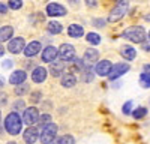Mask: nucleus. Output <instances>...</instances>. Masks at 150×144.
Here are the masks:
<instances>
[{"mask_svg": "<svg viewBox=\"0 0 150 144\" xmlns=\"http://www.w3.org/2000/svg\"><path fill=\"white\" fill-rule=\"evenodd\" d=\"M41 48H42L41 42L33 41V42H30V44L26 47V50H24V54H26L27 57H33V56H36L38 53L41 51Z\"/></svg>", "mask_w": 150, "mask_h": 144, "instance_id": "dca6fc26", "label": "nucleus"}, {"mask_svg": "<svg viewBox=\"0 0 150 144\" xmlns=\"http://www.w3.org/2000/svg\"><path fill=\"white\" fill-rule=\"evenodd\" d=\"M131 108H132V101H128L126 104L123 105L122 110H123V113H125V114H129V113H131Z\"/></svg>", "mask_w": 150, "mask_h": 144, "instance_id": "c756f323", "label": "nucleus"}, {"mask_svg": "<svg viewBox=\"0 0 150 144\" xmlns=\"http://www.w3.org/2000/svg\"><path fill=\"white\" fill-rule=\"evenodd\" d=\"M120 54H122L123 59H126V60H134L135 56H137V51H135V48L131 47V45H123L122 50H120Z\"/></svg>", "mask_w": 150, "mask_h": 144, "instance_id": "f3484780", "label": "nucleus"}, {"mask_svg": "<svg viewBox=\"0 0 150 144\" xmlns=\"http://www.w3.org/2000/svg\"><path fill=\"white\" fill-rule=\"evenodd\" d=\"M8 8H9L8 5H5V3H0V14H3V15H5L6 12H8Z\"/></svg>", "mask_w": 150, "mask_h": 144, "instance_id": "7c9ffc66", "label": "nucleus"}, {"mask_svg": "<svg viewBox=\"0 0 150 144\" xmlns=\"http://www.w3.org/2000/svg\"><path fill=\"white\" fill-rule=\"evenodd\" d=\"M128 8H129V2H117V5L111 9L110 15H108V21L111 23H116L119 20H122L128 12Z\"/></svg>", "mask_w": 150, "mask_h": 144, "instance_id": "7ed1b4c3", "label": "nucleus"}, {"mask_svg": "<svg viewBox=\"0 0 150 144\" xmlns=\"http://www.w3.org/2000/svg\"><path fill=\"white\" fill-rule=\"evenodd\" d=\"M3 54H5V48H3L2 45H0V57H2Z\"/></svg>", "mask_w": 150, "mask_h": 144, "instance_id": "72a5a7b5", "label": "nucleus"}, {"mask_svg": "<svg viewBox=\"0 0 150 144\" xmlns=\"http://www.w3.org/2000/svg\"><path fill=\"white\" fill-rule=\"evenodd\" d=\"M66 8H63L59 3H50L47 6V14L51 17H65L66 15Z\"/></svg>", "mask_w": 150, "mask_h": 144, "instance_id": "1a4fd4ad", "label": "nucleus"}, {"mask_svg": "<svg viewBox=\"0 0 150 144\" xmlns=\"http://www.w3.org/2000/svg\"><path fill=\"white\" fill-rule=\"evenodd\" d=\"M3 84H5V80H3V77H0V87H3Z\"/></svg>", "mask_w": 150, "mask_h": 144, "instance_id": "f704fd0d", "label": "nucleus"}, {"mask_svg": "<svg viewBox=\"0 0 150 144\" xmlns=\"http://www.w3.org/2000/svg\"><path fill=\"white\" fill-rule=\"evenodd\" d=\"M140 86L144 87V89H149L150 87V77L147 74H141L140 75Z\"/></svg>", "mask_w": 150, "mask_h": 144, "instance_id": "b1692460", "label": "nucleus"}, {"mask_svg": "<svg viewBox=\"0 0 150 144\" xmlns=\"http://www.w3.org/2000/svg\"><path fill=\"white\" fill-rule=\"evenodd\" d=\"M86 39H87V42L92 44V45H98L99 42H101V36H99L98 33H87Z\"/></svg>", "mask_w": 150, "mask_h": 144, "instance_id": "4be33fe9", "label": "nucleus"}, {"mask_svg": "<svg viewBox=\"0 0 150 144\" xmlns=\"http://www.w3.org/2000/svg\"><path fill=\"white\" fill-rule=\"evenodd\" d=\"M11 63H12L11 60H6V62H5V66H6V68H9V66H11Z\"/></svg>", "mask_w": 150, "mask_h": 144, "instance_id": "c9c22d12", "label": "nucleus"}, {"mask_svg": "<svg viewBox=\"0 0 150 144\" xmlns=\"http://www.w3.org/2000/svg\"><path fill=\"white\" fill-rule=\"evenodd\" d=\"M59 54L62 57V60H72L75 57V48L71 44H62V47L59 48Z\"/></svg>", "mask_w": 150, "mask_h": 144, "instance_id": "0eeeda50", "label": "nucleus"}, {"mask_svg": "<svg viewBox=\"0 0 150 144\" xmlns=\"http://www.w3.org/2000/svg\"><path fill=\"white\" fill-rule=\"evenodd\" d=\"M111 69H112V65H111L110 60H101L99 63H96V68H95L96 74H98V75H101V77L110 75Z\"/></svg>", "mask_w": 150, "mask_h": 144, "instance_id": "9b49d317", "label": "nucleus"}, {"mask_svg": "<svg viewBox=\"0 0 150 144\" xmlns=\"http://www.w3.org/2000/svg\"><path fill=\"white\" fill-rule=\"evenodd\" d=\"M12 35H14V29H12L11 26L2 27V29H0V42H5V41L11 39Z\"/></svg>", "mask_w": 150, "mask_h": 144, "instance_id": "6ab92c4d", "label": "nucleus"}, {"mask_svg": "<svg viewBox=\"0 0 150 144\" xmlns=\"http://www.w3.org/2000/svg\"><path fill=\"white\" fill-rule=\"evenodd\" d=\"M65 68V65L63 63H59L57 66H54V68H51V74L54 75V77H57V75H60V71Z\"/></svg>", "mask_w": 150, "mask_h": 144, "instance_id": "cd10ccee", "label": "nucleus"}, {"mask_svg": "<svg viewBox=\"0 0 150 144\" xmlns=\"http://www.w3.org/2000/svg\"><path fill=\"white\" fill-rule=\"evenodd\" d=\"M68 35L71 36V38H81V36L84 35V30H83V27L80 26V24H71V26L68 27Z\"/></svg>", "mask_w": 150, "mask_h": 144, "instance_id": "a211bd4d", "label": "nucleus"}, {"mask_svg": "<svg viewBox=\"0 0 150 144\" xmlns=\"http://www.w3.org/2000/svg\"><path fill=\"white\" fill-rule=\"evenodd\" d=\"M98 59H99V51H96L95 48H89L86 53H84V59H83V62L87 68H90L93 63L98 62Z\"/></svg>", "mask_w": 150, "mask_h": 144, "instance_id": "9d476101", "label": "nucleus"}, {"mask_svg": "<svg viewBox=\"0 0 150 144\" xmlns=\"http://www.w3.org/2000/svg\"><path fill=\"white\" fill-rule=\"evenodd\" d=\"M56 144H75V140H74L72 135H63L62 138L57 140Z\"/></svg>", "mask_w": 150, "mask_h": 144, "instance_id": "393cba45", "label": "nucleus"}, {"mask_svg": "<svg viewBox=\"0 0 150 144\" xmlns=\"http://www.w3.org/2000/svg\"><path fill=\"white\" fill-rule=\"evenodd\" d=\"M62 30H63V27H62L60 23H57V21H50L48 23V32L51 35H59Z\"/></svg>", "mask_w": 150, "mask_h": 144, "instance_id": "412c9836", "label": "nucleus"}, {"mask_svg": "<svg viewBox=\"0 0 150 144\" xmlns=\"http://www.w3.org/2000/svg\"><path fill=\"white\" fill-rule=\"evenodd\" d=\"M26 78H27V74L24 71H15V72H12L11 74V77H9V83L11 84H14V86H21V84L26 81Z\"/></svg>", "mask_w": 150, "mask_h": 144, "instance_id": "4468645a", "label": "nucleus"}, {"mask_svg": "<svg viewBox=\"0 0 150 144\" xmlns=\"http://www.w3.org/2000/svg\"><path fill=\"white\" fill-rule=\"evenodd\" d=\"M39 117H41L39 111H38L35 107H29L23 113V123H26L27 126H32V125H35L38 120H39Z\"/></svg>", "mask_w": 150, "mask_h": 144, "instance_id": "39448f33", "label": "nucleus"}, {"mask_svg": "<svg viewBox=\"0 0 150 144\" xmlns=\"http://www.w3.org/2000/svg\"><path fill=\"white\" fill-rule=\"evenodd\" d=\"M144 18H146V21H150V14H149V15H146Z\"/></svg>", "mask_w": 150, "mask_h": 144, "instance_id": "e433bc0d", "label": "nucleus"}, {"mask_svg": "<svg viewBox=\"0 0 150 144\" xmlns=\"http://www.w3.org/2000/svg\"><path fill=\"white\" fill-rule=\"evenodd\" d=\"M21 126H23V119L17 114V113H11L6 116L5 119V128L11 135H18L21 132Z\"/></svg>", "mask_w": 150, "mask_h": 144, "instance_id": "f257e3e1", "label": "nucleus"}, {"mask_svg": "<svg viewBox=\"0 0 150 144\" xmlns=\"http://www.w3.org/2000/svg\"><path fill=\"white\" fill-rule=\"evenodd\" d=\"M143 48L146 51H150V45H147V44H143Z\"/></svg>", "mask_w": 150, "mask_h": 144, "instance_id": "473e14b6", "label": "nucleus"}, {"mask_svg": "<svg viewBox=\"0 0 150 144\" xmlns=\"http://www.w3.org/2000/svg\"><path fill=\"white\" fill-rule=\"evenodd\" d=\"M147 114V110L146 108H143V107H140V108H137V110L132 113V116L135 117V119H143L144 116Z\"/></svg>", "mask_w": 150, "mask_h": 144, "instance_id": "a878e982", "label": "nucleus"}, {"mask_svg": "<svg viewBox=\"0 0 150 144\" xmlns=\"http://www.w3.org/2000/svg\"><path fill=\"white\" fill-rule=\"evenodd\" d=\"M75 83H77V78H75V75H72V74H65L63 77H62V86L63 87H74Z\"/></svg>", "mask_w": 150, "mask_h": 144, "instance_id": "aec40b11", "label": "nucleus"}, {"mask_svg": "<svg viewBox=\"0 0 150 144\" xmlns=\"http://www.w3.org/2000/svg\"><path fill=\"white\" fill-rule=\"evenodd\" d=\"M8 50L12 54H18L21 51L26 50V42H24L23 38H15V39H11L8 44Z\"/></svg>", "mask_w": 150, "mask_h": 144, "instance_id": "423d86ee", "label": "nucleus"}, {"mask_svg": "<svg viewBox=\"0 0 150 144\" xmlns=\"http://www.w3.org/2000/svg\"><path fill=\"white\" fill-rule=\"evenodd\" d=\"M39 137H41V135H39V132H38V129H36V128H32V126L24 131V135H23L24 141H26L27 144H33V143H36Z\"/></svg>", "mask_w": 150, "mask_h": 144, "instance_id": "ddd939ff", "label": "nucleus"}, {"mask_svg": "<svg viewBox=\"0 0 150 144\" xmlns=\"http://www.w3.org/2000/svg\"><path fill=\"white\" fill-rule=\"evenodd\" d=\"M29 92V86H26V84H21L20 87L15 89V93L17 95H24V93H27Z\"/></svg>", "mask_w": 150, "mask_h": 144, "instance_id": "c85d7f7f", "label": "nucleus"}, {"mask_svg": "<svg viewBox=\"0 0 150 144\" xmlns=\"http://www.w3.org/2000/svg\"><path fill=\"white\" fill-rule=\"evenodd\" d=\"M45 78H47V69H45V68L38 66V68L33 69V72H32V80H33L35 83H44Z\"/></svg>", "mask_w": 150, "mask_h": 144, "instance_id": "2eb2a0df", "label": "nucleus"}, {"mask_svg": "<svg viewBox=\"0 0 150 144\" xmlns=\"http://www.w3.org/2000/svg\"><path fill=\"white\" fill-rule=\"evenodd\" d=\"M149 41H150V32H149Z\"/></svg>", "mask_w": 150, "mask_h": 144, "instance_id": "58836bf2", "label": "nucleus"}, {"mask_svg": "<svg viewBox=\"0 0 150 144\" xmlns=\"http://www.w3.org/2000/svg\"><path fill=\"white\" fill-rule=\"evenodd\" d=\"M57 54H59L57 48L53 47V45H50V47H47L45 50L42 51V60H44V62H47V63H51V62H54V60H56Z\"/></svg>", "mask_w": 150, "mask_h": 144, "instance_id": "f8f14e48", "label": "nucleus"}, {"mask_svg": "<svg viewBox=\"0 0 150 144\" xmlns=\"http://www.w3.org/2000/svg\"><path fill=\"white\" fill-rule=\"evenodd\" d=\"M56 134H57V125H56V123H50L47 128L42 129L39 140H41V143H44V144H51L53 140L56 138Z\"/></svg>", "mask_w": 150, "mask_h": 144, "instance_id": "20e7f679", "label": "nucleus"}, {"mask_svg": "<svg viewBox=\"0 0 150 144\" xmlns=\"http://www.w3.org/2000/svg\"><path fill=\"white\" fill-rule=\"evenodd\" d=\"M144 74H147L150 77V65H144Z\"/></svg>", "mask_w": 150, "mask_h": 144, "instance_id": "2f4dec72", "label": "nucleus"}, {"mask_svg": "<svg viewBox=\"0 0 150 144\" xmlns=\"http://www.w3.org/2000/svg\"><path fill=\"white\" fill-rule=\"evenodd\" d=\"M50 123H53L51 122V116H50V114H42L39 117V120H38V125L42 126V128H47Z\"/></svg>", "mask_w": 150, "mask_h": 144, "instance_id": "5701e85b", "label": "nucleus"}, {"mask_svg": "<svg viewBox=\"0 0 150 144\" xmlns=\"http://www.w3.org/2000/svg\"><path fill=\"white\" fill-rule=\"evenodd\" d=\"M123 38H126L135 44H144V39H146V30L140 26H134V27H129L123 32Z\"/></svg>", "mask_w": 150, "mask_h": 144, "instance_id": "f03ea898", "label": "nucleus"}, {"mask_svg": "<svg viewBox=\"0 0 150 144\" xmlns=\"http://www.w3.org/2000/svg\"><path fill=\"white\" fill-rule=\"evenodd\" d=\"M8 144H15V143H14V141H11V143H8Z\"/></svg>", "mask_w": 150, "mask_h": 144, "instance_id": "4c0bfd02", "label": "nucleus"}, {"mask_svg": "<svg viewBox=\"0 0 150 144\" xmlns=\"http://www.w3.org/2000/svg\"><path fill=\"white\" fill-rule=\"evenodd\" d=\"M128 71H129V65L128 63H117V65L112 66L108 77H110V80H116V78L122 77L123 74H126Z\"/></svg>", "mask_w": 150, "mask_h": 144, "instance_id": "6e6552de", "label": "nucleus"}, {"mask_svg": "<svg viewBox=\"0 0 150 144\" xmlns=\"http://www.w3.org/2000/svg\"><path fill=\"white\" fill-rule=\"evenodd\" d=\"M8 6L11 9H20V8H23V2H21V0H9Z\"/></svg>", "mask_w": 150, "mask_h": 144, "instance_id": "bb28decb", "label": "nucleus"}]
</instances>
